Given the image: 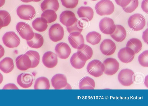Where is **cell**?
Segmentation results:
<instances>
[{"mask_svg": "<svg viewBox=\"0 0 148 106\" xmlns=\"http://www.w3.org/2000/svg\"><path fill=\"white\" fill-rule=\"evenodd\" d=\"M95 8L98 15L103 16L112 14L114 11V6L110 0H101L96 4Z\"/></svg>", "mask_w": 148, "mask_h": 106, "instance_id": "6da1fadb", "label": "cell"}, {"mask_svg": "<svg viewBox=\"0 0 148 106\" xmlns=\"http://www.w3.org/2000/svg\"><path fill=\"white\" fill-rule=\"evenodd\" d=\"M129 27L134 31H140L144 28L146 24L145 18L139 13H135L131 16L128 20Z\"/></svg>", "mask_w": 148, "mask_h": 106, "instance_id": "7a4b0ae2", "label": "cell"}, {"mask_svg": "<svg viewBox=\"0 0 148 106\" xmlns=\"http://www.w3.org/2000/svg\"><path fill=\"white\" fill-rule=\"evenodd\" d=\"M86 69L88 72L91 75L96 77L101 76L105 69L103 63L98 60H93L88 64Z\"/></svg>", "mask_w": 148, "mask_h": 106, "instance_id": "3957f363", "label": "cell"}, {"mask_svg": "<svg viewBox=\"0 0 148 106\" xmlns=\"http://www.w3.org/2000/svg\"><path fill=\"white\" fill-rule=\"evenodd\" d=\"M16 12L20 19L26 20L32 19L36 14L34 7L31 5H22L18 6Z\"/></svg>", "mask_w": 148, "mask_h": 106, "instance_id": "277c9868", "label": "cell"}, {"mask_svg": "<svg viewBox=\"0 0 148 106\" xmlns=\"http://www.w3.org/2000/svg\"><path fill=\"white\" fill-rule=\"evenodd\" d=\"M16 29L21 38L26 40H31L34 37V33L32 28L26 23L19 22L16 25Z\"/></svg>", "mask_w": 148, "mask_h": 106, "instance_id": "5b68a950", "label": "cell"}, {"mask_svg": "<svg viewBox=\"0 0 148 106\" xmlns=\"http://www.w3.org/2000/svg\"><path fill=\"white\" fill-rule=\"evenodd\" d=\"M134 73L129 69L121 70L118 75V79L120 83L125 86H130L134 82Z\"/></svg>", "mask_w": 148, "mask_h": 106, "instance_id": "8992f818", "label": "cell"}, {"mask_svg": "<svg viewBox=\"0 0 148 106\" xmlns=\"http://www.w3.org/2000/svg\"><path fill=\"white\" fill-rule=\"evenodd\" d=\"M2 40L4 44L10 48L18 47L20 42L18 36L13 31L5 33L3 36Z\"/></svg>", "mask_w": 148, "mask_h": 106, "instance_id": "52a82bcc", "label": "cell"}, {"mask_svg": "<svg viewBox=\"0 0 148 106\" xmlns=\"http://www.w3.org/2000/svg\"><path fill=\"white\" fill-rule=\"evenodd\" d=\"M64 33V29L59 23L52 25L49 30V38L54 42L61 40L63 37Z\"/></svg>", "mask_w": 148, "mask_h": 106, "instance_id": "ba28073f", "label": "cell"}, {"mask_svg": "<svg viewBox=\"0 0 148 106\" xmlns=\"http://www.w3.org/2000/svg\"><path fill=\"white\" fill-rule=\"evenodd\" d=\"M99 26L101 31L106 34H112L116 28L113 20L108 17H105L102 19L100 21Z\"/></svg>", "mask_w": 148, "mask_h": 106, "instance_id": "9c48e42d", "label": "cell"}, {"mask_svg": "<svg viewBox=\"0 0 148 106\" xmlns=\"http://www.w3.org/2000/svg\"><path fill=\"white\" fill-rule=\"evenodd\" d=\"M105 69L104 73L108 75H112L115 74L119 70V63L115 58H109L104 60L103 63Z\"/></svg>", "mask_w": 148, "mask_h": 106, "instance_id": "30bf717a", "label": "cell"}, {"mask_svg": "<svg viewBox=\"0 0 148 106\" xmlns=\"http://www.w3.org/2000/svg\"><path fill=\"white\" fill-rule=\"evenodd\" d=\"M68 39L69 42L74 48L79 49L84 45V39L81 33L74 32L70 34Z\"/></svg>", "mask_w": 148, "mask_h": 106, "instance_id": "8fae6325", "label": "cell"}, {"mask_svg": "<svg viewBox=\"0 0 148 106\" xmlns=\"http://www.w3.org/2000/svg\"><path fill=\"white\" fill-rule=\"evenodd\" d=\"M100 49L101 53L106 56H110L113 54L116 49L115 43L110 39H105L101 43Z\"/></svg>", "mask_w": 148, "mask_h": 106, "instance_id": "7c38bea8", "label": "cell"}, {"mask_svg": "<svg viewBox=\"0 0 148 106\" xmlns=\"http://www.w3.org/2000/svg\"><path fill=\"white\" fill-rule=\"evenodd\" d=\"M55 50L57 56L63 59L68 58L71 52V49L68 45L63 42L58 44L55 46Z\"/></svg>", "mask_w": 148, "mask_h": 106, "instance_id": "4fadbf2b", "label": "cell"}, {"mask_svg": "<svg viewBox=\"0 0 148 106\" xmlns=\"http://www.w3.org/2000/svg\"><path fill=\"white\" fill-rule=\"evenodd\" d=\"M77 19L75 14L71 11H64L60 16V22L66 27L72 25Z\"/></svg>", "mask_w": 148, "mask_h": 106, "instance_id": "5bb4252c", "label": "cell"}, {"mask_svg": "<svg viewBox=\"0 0 148 106\" xmlns=\"http://www.w3.org/2000/svg\"><path fill=\"white\" fill-rule=\"evenodd\" d=\"M33 75L28 72L22 73L19 75L17 79L18 84L21 87L28 88L32 85L33 81Z\"/></svg>", "mask_w": 148, "mask_h": 106, "instance_id": "9a60e30c", "label": "cell"}, {"mask_svg": "<svg viewBox=\"0 0 148 106\" xmlns=\"http://www.w3.org/2000/svg\"><path fill=\"white\" fill-rule=\"evenodd\" d=\"M135 54L132 50L126 47L119 50L118 54V57L121 61L127 63L130 62L133 60Z\"/></svg>", "mask_w": 148, "mask_h": 106, "instance_id": "2e32d148", "label": "cell"}, {"mask_svg": "<svg viewBox=\"0 0 148 106\" xmlns=\"http://www.w3.org/2000/svg\"><path fill=\"white\" fill-rule=\"evenodd\" d=\"M57 55L51 51L45 52L42 57V62L44 65L49 68L55 66L58 63Z\"/></svg>", "mask_w": 148, "mask_h": 106, "instance_id": "e0dca14e", "label": "cell"}, {"mask_svg": "<svg viewBox=\"0 0 148 106\" xmlns=\"http://www.w3.org/2000/svg\"><path fill=\"white\" fill-rule=\"evenodd\" d=\"M15 61L17 68L21 70L25 71L31 68L32 62L29 56L25 54L18 56Z\"/></svg>", "mask_w": 148, "mask_h": 106, "instance_id": "ac0fdd59", "label": "cell"}, {"mask_svg": "<svg viewBox=\"0 0 148 106\" xmlns=\"http://www.w3.org/2000/svg\"><path fill=\"white\" fill-rule=\"evenodd\" d=\"M51 84L55 89H60L65 87L68 84L67 78L64 75L57 74L51 79Z\"/></svg>", "mask_w": 148, "mask_h": 106, "instance_id": "d6986e66", "label": "cell"}, {"mask_svg": "<svg viewBox=\"0 0 148 106\" xmlns=\"http://www.w3.org/2000/svg\"><path fill=\"white\" fill-rule=\"evenodd\" d=\"M77 13L82 19L88 22L92 19L94 11L90 7L81 6L78 8Z\"/></svg>", "mask_w": 148, "mask_h": 106, "instance_id": "ffe728a7", "label": "cell"}, {"mask_svg": "<svg viewBox=\"0 0 148 106\" xmlns=\"http://www.w3.org/2000/svg\"><path fill=\"white\" fill-rule=\"evenodd\" d=\"M76 53L78 57L81 60L86 62L92 57L93 50L91 47L84 44L82 48L77 50Z\"/></svg>", "mask_w": 148, "mask_h": 106, "instance_id": "44dd1931", "label": "cell"}, {"mask_svg": "<svg viewBox=\"0 0 148 106\" xmlns=\"http://www.w3.org/2000/svg\"><path fill=\"white\" fill-rule=\"evenodd\" d=\"M116 28L110 36L115 41L118 42H122L125 39L126 32L124 28L120 25H116Z\"/></svg>", "mask_w": 148, "mask_h": 106, "instance_id": "7402d4cb", "label": "cell"}, {"mask_svg": "<svg viewBox=\"0 0 148 106\" xmlns=\"http://www.w3.org/2000/svg\"><path fill=\"white\" fill-rule=\"evenodd\" d=\"M14 68L13 60L10 57H5L0 62V69L5 73L10 72Z\"/></svg>", "mask_w": 148, "mask_h": 106, "instance_id": "603a6c76", "label": "cell"}, {"mask_svg": "<svg viewBox=\"0 0 148 106\" xmlns=\"http://www.w3.org/2000/svg\"><path fill=\"white\" fill-rule=\"evenodd\" d=\"M27 43L29 47L38 49L42 46L44 43L43 38L40 34L34 33L33 38L30 40H27Z\"/></svg>", "mask_w": 148, "mask_h": 106, "instance_id": "cb8c5ba5", "label": "cell"}, {"mask_svg": "<svg viewBox=\"0 0 148 106\" xmlns=\"http://www.w3.org/2000/svg\"><path fill=\"white\" fill-rule=\"evenodd\" d=\"M59 7L58 0H44L40 5L42 11L47 9H51L56 12L58 10Z\"/></svg>", "mask_w": 148, "mask_h": 106, "instance_id": "d4e9b609", "label": "cell"}, {"mask_svg": "<svg viewBox=\"0 0 148 106\" xmlns=\"http://www.w3.org/2000/svg\"><path fill=\"white\" fill-rule=\"evenodd\" d=\"M95 83L93 79L88 76L82 78L79 84L80 89H94Z\"/></svg>", "mask_w": 148, "mask_h": 106, "instance_id": "484cf974", "label": "cell"}, {"mask_svg": "<svg viewBox=\"0 0 148 106\" xmlns=\"http://www.w3.org/2000/svg\"><path fill=\"white\" fill-rule=\"evenodd\" d=\"M50 87L48 79L43 76L38 78L35 81L34 86V89H49Z\"/></svg>", "mask_w": 148, "mask_h": 106, "instance_id": "4316f807", "label": "cell"}, {"mask_svg": "<svg viewBox=\"0 0 148 106\" xmlns=\"http://www.w3.org/2000/svg\"><path fill=\"white\" fill-rule=\"evenodd\" d=\"M41 18L47 23L55 21L57 18V15L54 10L47 9L44 11L41 15Z\"/></svg>", "mask_w": 148, "mask_h": 106, "instance_id": "83f0119b", "label": "cell"}, {"mask_svg": "<svg viewBox=\"0 0 148 106\" xmlns=\"http://www.w3.org/2000/svg\"><path fill=\"white\" fill-rule=\"evenodd\" d=\"M142 46L141 41L136 38H132L127 42L126 47L131 48L134 51L135 54L138 53L142 49Z\"/></svg>", "mask_w": 148, "mask_h": 106, "instance_id": "f1b7e54d", "label": "cell"}, {"mask_svg": "<svg viewBox=\"0 0 148 106\" xmlns=\"http://www.w3.org/2000/svg\"><path fill=\"white\" fill-rule=\"evenodd\" d=\"M32 24L33 28L39 32L45 31L48 27L47 23L41 17L35 19L33 21Z\"/></svg>", "mask_w": 148, "mask_h": 106, "instance_id": "f546056e", "label": "cell"}, {"mask_svg": "<svg viewBox=\"0 0 148 106\" xmlns=\"http://www.w3.org/2000/svg\"><path fill=\"white\" fill-rule=\"evenodd\" d=\"M87 42L92 45L98 44L101 40V34L95 31L89 32L86 37Z\"/></svg>", "mask_w": 148, "mask_h": 106, "instance_id": "4dcf8cb0", "label": "cell"}, {"mask_svg": "<svg viewBox=\"0 0 148 106\" xmlns=\"http://www.w3.org/2000/svg\"><path fill=\"white\" fill-rule=\"evenodd\" d=\"M29 57L32 62L31 68L36 67L39 64L40 57L39 53L37 51L29 50L25 53Z\"/></svg>", "mask_w": 148, "mask_h": 106, "instance_id": "1f68e13d", "label": "cell"}, {"mask_svg": "<svg viewBox=\"0 0 148 106\" xmlns=\"http://www.w3.org/2000/svg\"><path fill=\"white\" fill-rule=\"evenodd\" d=\"M70 62L72 66L77 69L82 68L86 62L81 60L78 57L76 52L74 53L72 55L70 59Z\"/></svg>", "mask_w": 148, "mask_h": 106, "instance_id": "d6a6232c", "label": "cell"}, {"mask_svg": "<svg viewBox=\"0 0 148 106\" xmlns=\"http://www.w3.org/2000/svg\"><path fill=\"white\" fill-rule=\"evenodd\" d=\"M11 17L9 13L5 10H0V27H6L10 23Z\"/></svg>", "mask_w": 148, "mask_h": 106, "instance_id": "836d02e7", "label": "cell"}, {"mask_svg": "<svg viewBox=\"0 0 148 106\" xmlns=\"http://www.w3.org/2000/svg\"><path fill=\"white\" fill-rule=\"evenodd\" d=\"M83 25L81 21L78 19L72 25L66 27L67 30L69 33L74 32L81 33L83 30Z\"/></svg>", "mask_w": 148, "mask_h": 106, "instance_id": "e575fe53", "label": "cell"}, {"mask_svg": "<svg viewBox=\"0 0 148 106\" xmlns=\"http://www.w3.org/2000/svg\"><path fill=\"white\" fill-rule=\"evenodd\" d=\"M139 64L144 67H148V50H146L141 53L138 57Z\"/></svg>", "mask_w": 148, "mask_h": 106, "instance_id": "d590c367", "label": "cell"}, {"mask_svg": "<svg viewBox=\"0 0 148 106\" xmlns=\"http://www.w3.org/2000/svg\"><path fill=\"white\" fill-rule=\"evenodd\" d=\"M138 5V0H131L127 6L122 7L123 10L127 13H131L137 7Z\"/></svg>", "mask_w": 148, "mask_h": 106, "instance_id": "8d00e7d4", "label": "cell"}, {"mask_svg": "<svg viewBox=\"0 0 148 106\" xmlns=\"http://www.w3.org/2000/svg\"><path fill=\"white\" fill-rule=\"evenodd\" d=\"M62 5L67 8L73 9L77 5L78 0H60Z\"/></svg>", "mask_w": 148, "mask_h": 106, "instance_id": "74e56055", "label": "cell"}, {"mask_svg": "<svg viewBox=\"0 0 148 106\" xmlns=\"http://www.w3.org/2000/svg\"><path fill=\"white\" fill-rule=\"evenodd\" d=\"M116 3L122 7L127 6L130 2L131 0H115Z\"/></svg>", "mask_w": 148, "mask_h": 106, "instance_id": "f35d334b", "label": "cell"}, {"mask_svg": "<svg viewBox=\"0 0 148 106\" xmlns=\"http://www.w3.org/2000/svg\"><path fill=\"white\" fill-rule=\"evenodd\" d=\"M148 0H143L141 3V7L143 11L148 13Z\"/></svg>", "mask_w": 148, "mask_h": 106, "instance_id": "ab89813d", "label": "cell"}, {"mask_svg": "<svg viewBox=\"0 0 148 106\" xmlns=\"http://www.w3.org/2000/svg\"><path fill=\"white\" fill-rule=\"evenodd\" d=\"M3 89H19L17 87L12 83H9L5 85Z\"/></svg>", "mask_w": 148, "mask_h": 106, "instance_id": "60d3db41", "label": "cell"}, {"mask_svg": "<svg viewBox=\"0 0 148 106\" xmlns=\"http://www.w3.org/2000/svg\"><path fill=\"white\" fill-rule=\"evenodd\" d=\"M148 28H147L143 32L142 38L145 43L148 44Z\"/></svg>", "mask_w": 148, "mask_h": 106, "instance_id": "b9f144b4", "label": "cell"}, {"mask_svg": "<svg viewBox=\"0 0 148 106\" xmlns=\"http://www.w3.org/2000/svg\"><path fill=\"white\" fill-rule=\"evenodd\" d=\"M5 50L3 47L0 44V58H1L4 55Z\"/></svg>", "mask_w": 148, "mask_h": 106, "instance_id": "7bdbcfd3", "label": "cell"}, {"mask_svg": "<svg viewBox=\"0 0 148 106\" xmlns=\"http://www.w3.org/2000/svg\"><path fill=\"white\" fill-rule=\"evenodd\" d=\"M5 0H0V7L3 6L5 4Z\"/></svg>", "mask_w": 148, "mask_h": 106, "instance_id": "ee69618b", "label": "cell"}, {"mask_svg": "<svg viewBox=\"0 0 148 106\" xmlns=\"http://www.w3.org/2000/svg\"><path fill=\"white\" fill-rule=\"evenodd\" d=\"M3 79L2 74L0 72V84L2 83Z\"/></svg>", "mask_w": 148, "mask_h": 106, "instance_id": "f6af8a7d", "label": "cell"}, {"mask_svg": "<svg viewBox=\"0 0 148 106\" xmlns=\"http://www.w3.org/2000/svg\"><path fill=\"white\" fill-rule=\"evenodd\" d=\"M21 1L24 3H29L33 1L34 0H20Z\"/></svg>", "mask_w": 148, "mask_h": 106, "instance_id": "bcb514c9", "label": "cell"}, {"mask_svg": "<svg viewBox=\"0 0 148 106\" xmlns=\"http://www.w3.org/2000/svg\"><path fill=\"white\" fill-rule=\"evenodd\" d=\"M41 0H34L33 1L35 2H38L40 1Z\"/></svg>", "mask_w": 148, "mask_h": 106, "instance_id": "7dc6e473", "label": "cell"}, {"mask_svg": "<svg viewBox=\"0 0 148 106\" xmlns=\"http://www.w3.org/2000/svg\"><path fill=\"white\" fill-rule=\"evenodd\" d=\"M91 0L93 1H96V0Z\"/></svg>", "mask_w": 148, "mask_h": 106, "instance_id": "c3c4849f", "label": "cell"}, {"mask_svg": "<svg viewBox=\"0 0 148 106\" xmlns=\"http://www.w3.org/2000/svg\"><path fill=\"white\" fill-rule=\"evenodd\" d=\"M2 28L0 27V30L1 28Z\"/></svg>", "mask_w": 148, "mask_h": 106, "instance_id": "681fc988", "label": "cell"}]
</instances>
